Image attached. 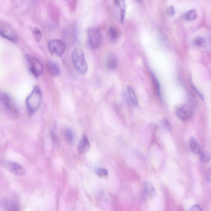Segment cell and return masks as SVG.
I'll return each mask as SVG.
<instances>
[{"mask_svg":"<svg viewBox=\"0 0 211 211\" xmlns=\"http://www.w3.org/2000/svg\"><path fill=\"white\" fill-rule=\"evenodd\" d=\"M47 69L51 76H58L60 73V67L54 62L50 61L47 63Z\"/></svg>","mask_w":211,"mask_h":211,"instance_id":"13","label":"cell"},{"mask_svg":"<svg viewBox=\"0 0 211 211\" xmlns=\"http://www.w3.org/2000/svg\"><path fill=\"white\" fill-rule=\"evenodd\" d=\"M1 99L3 105L7 109L12 113H18V108L12 100V99L8 95L4 93L2 94Z\"/></svg>","mask_w":211,"mask_h":211,"instance_id":"9","label":"cell"},{"mask_svg":"<svg viewBox=\"0 0 211 211\" xmlns=\"http://www.w3.org/2000/svg\"><path fill=\"white\" fill-rule=\"evenodd\" d=\"M72 60L75 69L81 74H84L88 72V64L85 60L84 52L80 48H76L72 54Z\"/></svg>","mask_w":211,"mask_h":211,"instance_id":"2","label":"cell"},{"mask_svg":"<svg viewBox=\"0 0 211 211\" xmlns=\"http://www.w3.org/2000/svg\"><path fill=\"white\" fill-rule=\"evenodd\" d=\"M2 164L5 167L15 175L19 176H22L25 175V169L18 163L4 160L2 161Z\"/></svg>","mask_w":211,"mask_h":211,"instance_id":"7","label":"cell"},{"mask_svg":"<svg viewBox=\"0 0 211 211\" xmlns=\"http://www.w3.org/2000/svg\"><path fill=\"white\" fill-rule=\"evenodd\" d=\"M164 123L165 126L168 128V129H169V130H171V127L170 125L169 122L167 120H164Z\"/></svg>","mask_w":211,"mask_h":211,"instance_id":"30","label":"cell"},{"mask_svg":"<svg viewBox=\"0 0 211 211\" xmlns=\"http://www.w3.org/2000/svg\"><path fill=\"white\" fill-rule=\"evenodd\" d=\"M32 33L34 38L37 42H39L42 38V34L41 31L37 28H33L32 29Z\"/></svg>","mask_w":211,"mask_h":211,"instance_id":"21","label":"cell"},{"mask_svg":"<svg viewBox=\"0 0 211 211\" xmlns=\"http://www.w3.org/2000/svg\"><path fill=\"white\" fill-rule=\"evenodd\" d=\"M156 193L154 187L151 183L146 182L144 183L142 198L144 201H148L156 197Z\"/></svg>","mask_w":211,"mask_h":211,"instance_id":"8","label":"cell"},{"mask_svg":"<svg viewBox=\"0 0 211 211\" xmlns=\"http://www.w3.org/2000/svg\"><path fill=\"white\" fill-rule=\"evenodd\" d=\"M97 175L100 176H104L108 175V171L105 169L99 168L96 170Z\"/></svg>","mask_w":211,"mask_h":211,"instance_id":"25","label":"cell"},{"mask_svg":"<svg viewBox=\"0 0 211 211\" xmlns=\"http://www.w3.org/2000/svg\"><path fill=\"white\" fill-rule=\"evenodd\" d=\"M89 142L88 138L84 135L79 142L78 146V151L79 154H83L88 151L89 148Z\"/></svg>","mask_w":211,"mask_h":211,"instance_id":"12","label":"cell"},{"mask_svg":"<svg viewBox=\"0 0 211 211\" xmlns=\"http://www.w3.org/2000/svg\"><path fill=\"white\" fill-rule=\"evenodd\" d=\"M206 177L208 181H211V169H209L207 170L206 174Z\"/></svg>","mask_w":211,"mask_h":211,"instance_id":"29","label":"cell"},{"mask_svg":"<svg viewBox=\"0 0 211 211\" xmlns=\"http://www.w3.org/2000/svg\"><path fill=\"white\" fill-rule=\"evenodd\" d=\"M190 147L191 151L194 154L198 155L201 153L200 147L198 141L194 137H191L190 142Z\"/></svg>","mask_w":211,"mask_h":211,"instance_id":"16","label":"cell"},{"mask_svg":"<svg viewBox=\"0 0 211 211\" xmlns=\"http://www.w3.org/2000/svg\"><path fill=\"white\" fill-rule=\"evenodd\" d=\"M151 76L152 88L155 94L158 98H160V85L159 81L155 74L152 72L151 73Z\"/></svg>","mask_w":211,"mask_h":211,"instance_id":"14","label":"cell"},{"mask_svg":"<svg viewBox=\"0 0 211 211\" xmlns=\"http://www.w3.org/2000/svg\"><path fill=\"white\" fill-rule=\"evenodd\" d=\"M175 8L173 6H171L168 8L167 10V13L170 16H173L175 14Z\"/></svg>","mask_w":211,"mask_h":211,"instance_id":"27","label":"cell"},{"mask_svg":"<svg viewBox=\"0 0 211 211\" xmlns=\"http://www.w3.org/2000/svg\"><path fill=\"white\" fill-rule=\"evenodd\" d=\"M2 205L5 211H19V207L15 202L10 199H4L2 202Z\"/></svg>","mask_w":211,"mask_h":211,"instance_id":"11","label":"cell"},{"mask_svg":"<svg viewBox=\"0 0 211 211\" xmlns=\"http://www.w3.org/2000/svg\"><path fill=\"white\" fill-rule=\"evenodd\" d=\"M48 47L52 53L59 57L62 55L66 50L65 43L59 39L52 40L49 41Z\"/></svg>","mask_w":211,"mask_h":211,"instance_id":"6","label":"cell"},{"mask_svg":"<svg viewBox=\"0 0 211 211\" xmlns=\"http://www.w3.org/2000/svg\"><path fill=\"white\" fill-rule=\"evenodd\" d=\"M192 85V88H193L194 90V91L197 93V94H198L199 97H200V98H201V99H203L204 97L203 96V95L201 93L198 91V89H197V88H196V87H195V86L193 85Z\"/></svg>","mask_w":211,"mask_h":211,"instance_id":"28","label":"cell"},{"mask_svg":"<svg viewBox=\"0 0 211 211\" xmlns=\"http://www.w3.org/2000/svg\"><path fill=\"white\" fill-rule=\"evenodd\" d=\"M87 34L89 47L92 49H98L102 41V35L100 30L96 27H90L87 31Z\"/></svg>","mask_w":211,"mask_h":211,"instance_id":"5","label":"cell"},{"mask_svg":"<svg viewBox=\"0 0 211 211\" xmlns=\"http://www.w3.org/2000/svg\"><path fill=\"white\" fill-rule=\"evenodd\" d=\"M183 18L186 20H193L197 18V12L196 10H191L183 15Z\"/></svg>","mask_w":211,"mask_h":211,"instance_id":"19","label":"cell"},{"mask_svg":"<svg viewBox=\"0 0 211 211\" xmlns=\"http://www.w3.org/2000/svg\"><path fill=\"white\" fill-rule=\"evenodd\" d=\"M118 7L120 9V21L122 23L126 17V4L125 1H120V4Z\"/></svg>","mask_w":211,"mask_h":211,"instance_id":"18","label":"cell"},{"mask_svg":"<svg viewBox=\"0 0 211 211\" xmlns=\"http://www.w3.org/2000/svg\"><path fill=\"white\" fill-rule=\"evenodd\" d=\"M176 114L180 120L186 121L191 117L192 110L189 106H185L178 109L176 112Z\"/></svg>","mask_w":211,"mask_h":211,"instance_id":"10","label":"cell"},{"mask_svg":"<svg viewBox=\"0 0 211 211\" xmlns=\"http://www.w3.org/2000/svg\"><path fill=\"white\" fill-rule=\"evenodd\" d=\"M25 58L30 72L35 78L39 77L43 73L42 63L36 57L31 55H25Z\"/></svg>","mask_w":211,"mask_h":211,"instance_id":"3","label":"cell"},{"mask_svg":"<svg viewBox=\"0 0 211 211\" xmlns=\"http://www.w3.org/2000/svg\"><path fill=\"white\" fill-rule=\"evenodd\" d=\"M118 65V61L116 57L113 55H110L108 57L106 62L107 68L111 70H114L116 69Z\"/></svg>","mask_w":211,"mask_h":211,"instance_id":"15","label":"cell"},{"mask_svg":"<svg viewBox=\"0 0 211 211\" xmlns=\"http://www.w3.org/2000/svg\"><path fill=\"white\" fill-rule=\"evenodd\" d=\"M194 43L195 45L198 47H203L205 45V41L203 38L198 36L194 40Z\"/></svg>","mask_w":211,"mask_h":211,"instance_id":"24","label":"cell"},{"mask_svg":"<svg viewBox=\"0 0 211 211\" xmlns=\"http://www.w3.org/2000/svg\"><path fill=\"white\" fill-rule=\"evenodd\" d=\"M0 35L13 43H18L19 41L18 35L12 26L5 21H0Z\"/></svg>","mask_w":211,"mask_h":211,"instance_id":"4","label":"cell"},{"mask_svg":"<svg viewBox=\"0 0 211 211\" xmlns=\"http://www.w3.org/2000/svg\"><path fill=\"white\" fill-rule=\"evenodd\" d=\"M65 137L67 142L72 143L74 139V135L72 130L70 129H66L65 132Z\"/></svg>","mask_w":211,"mask_h":211,"instance_id":"22","label":"cell"},{"mask_svg":"<svg viewBox=\"0 0 211 211\" xmlns=\"http://www.w3.org/2000/svg\"><path fill=\"white\" fill-rule=\"evenodd\" d=\"M109 34L110 38L113 41H115L118 38L119 32L116 28L114 26H111L109 29Z\"/></svg>","mask_w":211,"mask_h":211,"instance_id":"20","label":"cell"},{"mask_svg":"<svg viewBox=\"0 0 211 211\" xmlns=\"http://www.w3.org/2000/svg\"><path fill=\"white\" fill-rule=\"evenodd\" d=\"M127 91L128 97L132 104L134 105H137L138 104V101L134 89L131 87L128 86L127 88Z\"/></svg>","mask_w":211,"mask_h":211,"instance_id":"17","label":"cell"},{"mask_svg":"<svg viewBox=\"0 0 211 211\" xmlns=\"http://www.w3.org/2000/svg\"><path fill=\"white\" fill-rule=\"evenodd\" d=\"M189 211H203L201 207L198 205H194L191 207Z\"/></svg>","mask_w":211,"mask_h":211,"instance_id":"26","label":"cell"},{"mask_svg":"<svg viewBox=\"0 0 211 211\" xmlns=\"http://www.w3.org/2000/svg\"><path fill=\"white\" fill-rule=\"evenodd\" d=\"M200 160L204 164L208 163L210 160L211 157L207 151H203L200 153Z\"/></svg>","mask_w":211,"mask_h":211,"instance_id":"23","label":"cell"},{"mask_svg":"<svg viewBox=\"0 0 211 211\" xmlns=\"http://www.w3.org/2000/svg\"><path fill=\"white\" fill-rule=\"evenodd\" d=\"M42 99V94L39 87L35 85L26 100L27 111L30 114H32L39 107Z\"/></svg>","mask_w":211,"mask_h":211,"instance_id":"1","label":"cell"}]
</instances>
